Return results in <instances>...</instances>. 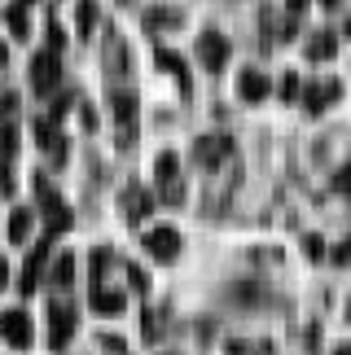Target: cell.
<instances>
[{"instance_id": "1", "label": "cell", "mask_w": 351, "mask_h": 355, "mask_svg": "<svg viewBox=\"0 0 351 355\" xmlns=\"http://www.w3.org/2000/svg\"><path fill=\"white\" fill-rule=\"evenodd\" d=\"M0 338H5L9 347H31V316H26L22 307L0 311Z\"/></svg>"}, {"instance_id": "2", "label": "cell", "mask_w": 351, "mask_h": 355, "mask_svg": "<svg viewBox=\"0 0 351 355\" xmlns=\"http://www.w3.org/2000/svg\"><path fill=\"white\" fill-rule=\"evenodd\" d=\"M198 62L207 66V71H224L228 66V40L220 31H202L198 35Z\"/></svg>"}, {"instance_id": "3", "label": "cell", "mask_w": 351, "mask_h": 355, "mask_svg": "<svg viewBox=\"0 0 351 355\" xmlns=\"http://www.w3.org/2000/svg\"><path fill=\"white\" fill-rule=\"evenodd\" d=\"M145 250H150L158 263H171L176 254H180V233H176V228H150V233H145Z\"/></svg>"}, {"instance_id": "4", "label": "cell", "mask_w": 351, "mask_h": 355, "mask_svg": "<svg viewBox=\"0 0 351 355\" xmlns=\"http://www.w3.org/2000/svg\"><path fill=\"white\" fill-rule=\"evenodd\" d=\"M71 334H75V311L66 307V303H53L49 307V343L53 347H66V343H71Z\"/></svg>"}, {"instance_id": "5", "label": "cell", "mask_w": 351, "mask_h": 355, "mask_svg": "<svg viewBox=\"0 0 351 355\" xmlns=\"http://www.w3.org/2000/svg\"><path fill=\"white\" fill-rule=\"evenodd\" d=\"M343 97V88L334 84V79H325V84H312V88H303V105H307V114H320L325 105H334Z\"/></svg>"}, {"instance_id": "6", "label": "cell", "mask_w": 351, "mask_h": 355, "mask_svg": "<svg viewBox=\"0 0 351 355\" xmlns=\"http://www.w3.org/2000/svg\"><path fill=\"white\" fill-rule=\"evenodd\" d=\"M228 149H233L228 136H202V141L194 145V158L202 162V167H215L220 158H228Z\"/></svg>"}, {"instance_id": "7", "label": "cell", "mask_w": 351, "mask_h": 355, "mask_svg": "<svg viewBox=\"0 0 351 355\" xmlns=\"http://www.w3.org/2000/svg\"><path fill=\"white\" fill-rule=\"evenodd\" d=\"M31 84H35V92H49L58 84V53H40L31 62Z\"/></svg>"}, {"instance_id": "8", "label": "cell", "mask_w": 351, "mask_h": 355, "mask_svg": "<svg viewBox=\"0 0 351 355\" xmlns=\"http://www.w3.org/2000/svg\"><path fill=\"white\" fill-rule=\"evenodd\" d=\"M237 92H241V101H264L268 92H273V84H268V75H264V71H241Z\"/></svg>"}, {"instance_id": "9", "label": "cell", "mask_w": 351, "mask_h": 355, "mask_svg": "<svg viewBox=\"0 0 351 355\" xmlns=\"http://www.w3.org/2000/svg\"><path fill=\"white\" fill-rule=\"evenodd\" d=\"M154 175H158V184H163V189L180 184V158H176L171 149H163V154L154 158Z\"/></svg>"}, {"instance_id": "10", "label": "cell", "mask_w": 351, "mask_h": 355, "mask_svg": "<svg viewBox=\"0 0 351 355\" xmlns=\"http://www.w3.org/2000/svg\"><path fill=\"white\" fill-rule=\"evenodd\" d=\"M44 259H49V241H40L35 250H31V259H26V268H22V290H26V294L35 290L40 272H44Z\"/></svg>"}, {"instance_id": "11", "label": "cell", "mask_w": 351, "mask_h": 355, "mask_svg": "<svg viewBox=\"0 0 351 355\" xmlns=\"http://www.w3.org/2000/svg\"><path fill=\"white\" fill-rule=\"evenodd\" d=\"M92 307L101 311V316H119V311H123V290H92Z\"/></svg>"}, {"instance_id": "12", "label": "cell", "mask_w": 351, "mask_h": 355, "mask_svg": "<svg viewBox=\"0 0 351 355\" xmlns=\"http://www.w3.org/2000/svg\"><path fill=\"white\" fill-rule=\"evenodd\" d=\"M123 211H128V220H132V224H141L145 215L154 211V198H150V193H141V189H128V207H123Z\"/></svg>"}, {"instance_id": "13", "label": "cell", "mask_w": 351, "mask_h": 355, "mask_svg": "<svg viewBox=\"0 0 351 355\" xmlns=\"http://www.w3.org/2000/svg\"><path fill=\"white\" fill-rule=\"evenodd\" d=\"M334 49H339L334 31H320V35H312V44H307V58H312V62H329Z\"/></svg>"}, {"instance_id": "14", "label": "cell", "mask_w": 351, "mask_h": 355, "mask_svg": "<svg viewBox=\"0 0 351 355\" xmlns=\"http://www.w3.org/2000/svg\"><path fill=\"white\" fill-rule=\"evenodd\" d=\"M114 119L132 128V119H137V97L132 92H114Z\"/></svg>"}, {"instance_id": "15", "label": "cell", "mask_w": 351, "mask_h": 355, "mask_svg": "<svg viewBox=\"0 0 351 355\" xmlns=\"http://www.w3.org/2000/svg\"><path fill=\"white\" fill-rule=\"evenodd\" d=\"M31 233V211H13L9 215V241H26Z\"/></svg>"}, {"instance_id": "16", "label": "cell", "mask_w": 351, "mask_h": 355, "mask_svg": "<svg viewBox=\"0 0 351 355\" xmlns=\"http://www.w3.org/2000/svg\"><path fill=\"white\" fill-rule=\"evenodd\" d=\"M154 58H158V66H163V71H171V75L185 84V58H180V53H171V49H158Z\"/></svg>"}, {"instance_id": "17", "label": "cell", "mask_w": 351, "mask_h": 355, "mask_svg": "<svg viewBox=\"0 0 351 355\" xmlns=\"http://www.w3.org/2000/svg\"><path fill=\"white\" fill-rule=\"evenodd\" d=\"M75 22H79V35H88L92 26H97V0H79V13H75Z\"/></svg>"}, {"instance_id": "18", "label": "cell", "mask_w": 351, "mask_h": 355, "mask_svg": "<svg viewBox=\"0 0 351 355\" xmlns=\"http://www.w3.org/2000/svg\"><path fill=\"white\" fill-rule=\"evenodd\" d=\"M71 281H75V259H71V254H62V259H58V268H53V285H62V290H66Z\"/></svg>"}, {"instance_id": "19", "label": "cell", "mask_w": 351, "mask_h": 355, "mask_svg": "<svg viewBox=\"0 0 351 355\" xmlns=\"http://www.w3.org/2000/svg\"><path fill=\"white\" fill-rule=\"evenodd\" d=\"M299 92H303V84H299V75H286V79H281V97H286V101H299Z\"/></svg>"}, {"instance_id": "20", "label": "cell", "mask_w": 351, "mask_h": 355, "mask_svg": "<svg viewBox=\"0 0 351 355\" xmlns=\"http://www.w3.org/2000/svg\"><path fill=\"white\" fill-rule=\"evenodd\" d=\"M145 22H150V26H176L180 18H176L171 9H154V13H150V18H145Z\"/></svg>"}, {"instance_id": "21", "label": "cell", "mask_w": 351, "mask_h": 355, "mask_svg": "<svg viewBox=\"0 0 351 355\" xmlns=\"http://www.w3.org/2000/svg\"><path fill=\"white\" fill-rule=\"evenodd\" d=\"M303 250H307V259H325V241H320V237L312 233V237L303 241Z\"/></svg>"}, {"instance_id": "22", "label": "cell", "mask_w": 351, "mask_h": 355, "mask_svg": "<svg viewBox=\"0 0 351 355\" xmlns=\"http://www.w3.org/2000/svg\"><path fill=\"white\" fill-rule=\"evenodd\" d=\"M334 189H339V193H351V162H347L339 175H334Z\"/></svg>"}, {"instance_id": "23", "label": "cell", "mask_w": 351, "mask_h": 355, "mask_svg": "<svg viewBox=\"0 0 351 355\" xmlns=\"http://www.w3.org/2000/svg\"><path fill=\"white\" fill-rule=\"evenodd\" d=\"M334 263H351V241H339V245H334Z\"/></svg>"}, {"instance_id": "24", "label": "cell", "mask_w": 351, "mask_h": 355, "mask_svg": "<svg viewBox=\"0 0 351 355\" xmlns=\"http://www.w3.org/2000/svg\"><path fill=\"white\" fill-rule=\"evenodd\" d=\"M9 26H13L18 35H26V18H22V9H9Z\"/></svg>"}, {"instance_id": "25", "label": "cell", "mask_w": 351, "mask_h": 355, "mask_svg": "<svg viewBox=\"0 0 351 355\" xmlns=\"http://www.w3.org/2000/svg\"><path fill=\"white\" fill-rule=\"evenodd\" d=\"M128 281H132V290H145V285H150V281H145V272H141V268H128Z\"/></svg>"}, {"instance_id": "26", "label": "cell", "mask_w": 351, "mask_h": 355, "mask_svg": "<svg viewBox=\"0 0 351 355\" xmlns=\"http://www.w3.org/2000/svg\"><path fill=\"white\" fill-rule=\"evenodd\" d=\"M286 9H290V13H303V9H307V0H286Z\"/></svg>"}, {"instance_id": "27", "label": "cell", "mask_w": 351, "mask_h": 355, "mask_svg": "<svg viewBox=\"0 0 351 355\" xmlns=\"http://www.w3.org/2000/svg\"><path fill=\"white\" fill-rule=\"evenodd\" d=\"M9 281V268H5V259H0V285H5Z\"/></svg>"}, {"instance_id": "28", "label": "cell", "mask_w": 351, "mask_h": 355, "mask_svg": "<svg viewBox=\"0 0 351 355\" xmlns=\"http://www.w3.org/2000/svg\"><path fill=\"white\" fill-rule=\"evenodd\" d=\"M5 58H9V53H5V44H0V66H5Z\"/></svg>"}, {"instance_id": "29", "label": "cell", "mask_w": 351, "mask_h": 355, "mask_svg": "<svg viewBox=\"0 0 351 355\" xmlns=\"http://www.w3.org/2000/svg\"><path fill=\"white\" fill-rule=\"evenodd\" d=\"M334 355H351V347H339V351H334Z\"/></svg>"}, {"instance_id": "30", "label": "cell", "mask_w": 351, "mask_h": 355, "mask_svg": "<svg viewBox=\"0 0 351 355\" xmlns=\"http://www.w3.org/2000/svg\"><path fill=\"white\" fill-rule=\"evenodd\" d=\"M320 5H325V9H334V5H339V0H320Z\"/></svg>"}, {"instance_id": "31", "label": "cell", "mask_w": 351, "mask_h": 355, "mask_svg": "<svg viewBox=\"0 0 351 355\" xmlns=\"http://www.w3.org/2000/svg\"><path fill=\"white\" fill-rule=\"evenodd\" d=\"M347 35H351V22H347Z\"/></svg>"}, {"instance_id": "32", "label": "cell", "mask_w": 351, "mask_h": 355, "mask_svg": "<svg viewBox=\"0 0 351 355\" xmlns=\"http://www.w3.org/2000/svg\"><path fill=\"white\" fill-rule=\"evenodd\" d=\"M347 320H351V307H347Z\"/></svg>"}]
</instances>
